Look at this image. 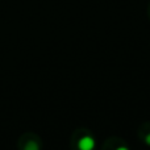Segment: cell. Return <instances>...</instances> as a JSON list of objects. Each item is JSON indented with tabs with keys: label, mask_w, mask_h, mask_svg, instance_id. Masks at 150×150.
<instances>
[{
	"label": "cell",
	"mask_w": 150,
	"mask_h": 150,
	"mask_svg": "<svg viewBox=\"0 0 150 150\" xmlns=\"http://www.w3.org/2000/svg\"><path fill=\"white\" fill-rule=\"evenodd\" d=\"M75 144L78 150H95L96 148L95 137L90 132H82Z\"/></svg>",
	"instance_id": "obj_1"
},
{
	"label": "cell",
	"mask_w": 150,
	"mask_h": 150,
	"mask_svg": "<svg viewBox=\"0 0 150 150\" xmlns=\"http://www.w3.org/2000/svg\"><path fill=\"white\" fill-rule=\"evenodd\" d=\"M24 150H40V142L29 141V142L26 144V146L24 148Z\"/></svg>",
	"instance_id": "obj_2"
},
{
	"label": "cell",
	"mask_w": 150,
	"mask_h": 150,
	"mask_svg": "<svg viewBox=\"0 0 150 150\" xmlns=\"http://www.w3.org/2000/svg\"><path fill=\"white\" fill-rule=\"evenodd\" d=\"M112 150H130L129 148H128V146L127 145H125V144L124 142H121V141H120V142L119 144H117V145L116 146H115V148L113 149H112Z\"/></svg>",
	"instance_id": "obj_3"
},
{
	"label": "cell",
	"mask_w": 150,
	"mask_h": 150,
	"mask_svg": "<svg viewBox=\"0 0 150 150\" xmlns=\"http://www.w3.org/2000/svg\"><path fill=\"white\" fill-rule=\"evenodd\" d=\"M141 133H145V136H144V141H145L146 145L150 146V130H145V132H141Z\"/></svg>",
	"instance_id": "obj_4"
}]
</instances>
